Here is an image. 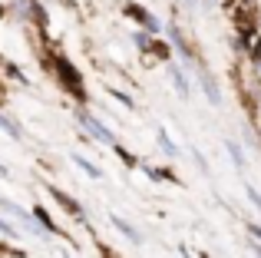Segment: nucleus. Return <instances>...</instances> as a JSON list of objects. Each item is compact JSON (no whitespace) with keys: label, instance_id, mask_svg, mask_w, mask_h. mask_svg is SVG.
Returning <instances> with one entry per match:
<instances>
[{"label":"nucleus","instance_id":"f8f14e48","mask_svg":"<svg viewBox=\"0 0 261 258\" xmlns=\"http://www.w3.org/2000/svg\"><path fill=\"white\" fill-rule=\"evenodd\" d=\"M251 57L261 60V40H255V46H251Z\"/></svg>","mask_w":261,"mask_h":258},{"label":"nucleus","instance_id":"4468645a","mask_svg":"<svg viewBox=\"0 0 261 258\" xmlns=\"http://www.w3.org/2000/svg\"><path fill=\"white\" fill-rule=\"evenodd\" d=\"M255 255H258V258H261V248H255Z\"/></svg>","mask_w":261,"mask_h":258},{"label":"nucleus","instance_id":"20e7f679","mask_svg":"<svg viewBox=\"0 0 261 258\" xmlns=\"http://www.w3.org/2000/svg\"><path fill=\"white\" fill-rule=\"evenodd\" d=\"M169 73H172V83H175L178 96H182V99H189V96H192V86H189V80H185V73L178 70V66H175V70H169Z\"/></svg>","mask_w":261,"mask_h":258},{"label":"nucleus","instance_id":"6e6552de","mask_svg":"<svg viewBox=\"0 0 261 258\" xmlns=\"http://www.w3.org/2000/svg\"><path fill=\"white\" fill-rule=\"evenodd\" d=\"M133 40H136V46H139V50H149V46H152V37H149V33H133Z\"/></svg>","mask_w":261,"mask_h":258},{"label":"nucleus","instance_id":"0eeeda50","mask_svg":"<svg viewBox=\"0 0 261 258\" xmlns=\"http://www.w3.org/2000/svg\"><path fill=\"white\" fill-rule=\"evenodd\" d=\"M0 129H4L7 136H13V139H20V126H13L7 116H0Z\"/></svg>","mask_w":261,"mask_h":258},{"label":"nucleus","instance_id":"9b49d317","mask_svg":"<svg viewBox=\"0 0 261 258\" xmlns=\"http://www.w3.org/2000/svg\"><path fill=\"white\" fill-rule=\"evenodd\" d=\"M0 232H4V235H17V232L10 228V222H4V219H0Z\"/></svg>","mask_w":261,"mask_h":258},{"label":"nucleus","instance_id":"7ed1b4c3","mask_svg":"<svg viewBox=\"0 0 261 258\" xmlns=\"http://www.w3.org/2000/svg\"><path fill=\"white\" fill-rule=\"evenodd\" d=\"M109 222H113V225H116V228H119V232H122V235H126V239H129V242H133V245H142V235H139V232H136V228H133V225H129V222H126V219H119V215H109Z\"/></svg>","mask_w":261,"mask_h":258},{"label":"nucleus","instance_id":"f03ea898","mask_svg":"<svg viewBox=\"0 0 261 258\" xmlns=\"http://www.w3.org/2000/svg\"><path fill=\"white\" fill-rule=\"evenodd\" d=\"M198 80H202V90H205V96H208V103L212 106H222V90H218L215 76H212L208 70H202V73H198Z\"/></svg>","mask_w":261,"mask_h":258},{"label":"nucleus","instance_id":"2eb2a0df","mask_svg":"<svg viewBox=\"0 0 261 258\" xmlns=\"http://www.w3.org/2000/svg\"><path fill=\"white\" fill-rule=\"evenodd\" d=\"M189 4H195V0H189Z\"/></svg>","mask_w":261,"mask_h":258},{"label":"nucleus","instance_id":"39448f33","mask_svg":"<svg viewBox=\"0 0 261 258\" xmlns=\"http://www.w3.org/2000/svg\"><path fill=\"white\" fill-rule=\"evenodd\" d=\"M73 166H80V169H83V172L89 175V179H99V175H102V172H99V169H96L89 159H83V156H73Z\"/></svg>","mask_w":261,"mask_h":258},{"label":"nucleus","instance_id":"1a4fd4ad","mask_svg":"<svg viewBox=\"0 0 261 258\" xmlns=\"http://www.w3.org/2000/svg\"><path fill=\"white\" fill-rule=\"evenodd\" d=\"M228 156H231V159L238 162V166H245V156H242V149H238L235 142H228Z\"/></svg>","mask_w":261,"mask_h":258},{"label":"nucleus","instance_id":"f257e3e1","mask_svg":"<svg viewBox=\"0 0 261 258\" xmlns=\"http://www.w3.org/2000/svg\"><path fill=\"white\" fill-rule=\"evenodd\" d=\"M76 119H80V126H83L86 133L93 136V139L106 142V146H116V136H113V129H106V126H102L96 116H89V113H80V110H76Z\"/></svg>","mask_w":261,"mask_h":258},{"label":"nucleus","instance_id":"423d86ee","mask_svg":"<svg viewBox=\"0 0 261 258\" xmlns=\"http://www.w3.org/2000/svg\"><path fill=\"white\" fill-rule=\"evenodd\" d=\"M155 136H159V142H162V152H166V156H178V146H175L172 139H169V133H166V129H159Z\"/></svg>","mask_w":261,"mask_h":258},{"label":"nucleus","instance_id":"9d476101","mask_svg":"<svg viewBox=\"0 0 261 258\" xmlns=\"http://www.w3.org/2000/svg\"><path fill=\"white\" fill-rule=\"evenodd\" d=\"M113 96H116V103H122L126 110H133V96H126V93H119V90H113Z\"/></svg>","mask_w":261,"mask_h":258},{"label":"nucleus","instance_id":"ddd939ff","mask_svg":"<svg viewBox=\"0 0 261 258\" xmlns=\"http://www.w3.org/2000/svg\"><path fill=\"white\" fill-rule=\"evenodd\" d=\"M251 235H255V239H261V225H251Z\"/></svg>","mask_w":261,"mask_h":258}]
</instances>
